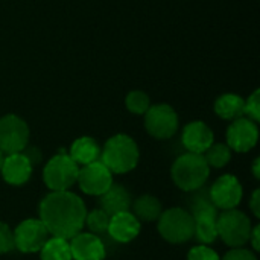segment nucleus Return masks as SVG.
Returning a JSON list of instances; mask_svg holds the SVG:
<instances>
[{"instance_id": "1", "label": "nucleus", "mask_w": 260, "mask_h": 260, "mask_svg": "<svg viewBox=\"0 0 260 260\" xmlns=\"http://www.w3.org/2000/svg\"><path fill=\"white\" fill-rule=\"evenodd\" d=\"M84 201L73 192H50L40 203V219L52 236L72 239L85 222Z\"/></svg>"}, {"instance_id": "2", "label": "nucleus", "mask_w": 260, "mask_h": 260, "mask_svg": "<svg viewBox=\"0 0 260 260\" xmlns=\"http://www.w3.org/2000/svg\"><path fill=\"white\" fill-rule=\"evenodd\" d=\"M139 155L136 142L126 134H117L107 140L101 151V161L111 174H126L137 166Z\"/></svg>"}, {"instance_id": "3", "label": "nucleus", "mask_w": 260, "mask_h": 260, "mask_svg": "<svg viewBox=\"0 0 260 260\" xmlns=\"http://www.w3.org/2000/svg\"><path fill=\"white\" fill-rule=\"evenodd\" d=\"M210 168L203 154L187 152L180 155L172 165L171 175L174 183L184 192H192L206 184Z\"/></svg>"}, {"instance_id": "4", "label": "nucleus", "mask_w": 260, "mask_h": 260, "mask_svg": "<svg viewBox=\"0 0 260 260\" xmlns=\"http://www.w3.org/2000/svg\"><path fill=\"white\" fill-rule=\"evenodd\" d=\"M195 221L190 212L174 207L161 212L158 218V233L161 238L171 244H184L193 238Z\"/></svg>"}, {"instance_id": "5", "label": "nucleus", "mask_w": 260, "mask_h": 260, "mask_svg": "<svg viewBox=\"0 0 260 260\" xmlns=\"http://www.w3.org/2000/svg\"><path fill=\"white\" fill-rule=\"evenodd\" d=\"M218 238L224 241L232 248H239L250 241L251 221L250 218L236 209L224 210L216 218Z\"/></svg>"}, {"instance_id": "6", "label": "nucleus", "mask_w": 260, "mask_h": 260, "mask_svg": "<svg viewBox=\"0 0 260 260\" xmlns=\"http://www.w3.org/2000/svg\"><path fill=\"white\" fill-rule=\"evenodd\" d=\"M79 165H76L70 155L58 154L47 161L43 171V178L46 186L52 192L69 190L78 180Z\"/></svg>"}, {"instance_id": "7", "label": "nucleus", "mask_w": 260, "mask_h": 260, "mask_svg": "<svg viewBox=\"0 0 260 260\" xmlns=\"http://www.w3.org/2000/svg\"><path fill=\"white\" fill-rule=\"evenodd\" d=\"M29 142V126L27 123L15 116L6 114L0 119V151L8 154L21 152Z\"/></svg>"}, {"instance_id": "8", "label": "nucleus", "mask_w": 260, "mask_h": 260, "mask_svg": "<svg viewBox=\"0 0 260 260\" xmlns=\"http://www.w3.org/2000/svg\"><path fill=\"white\" fill-rule=\"evenodd\" d=\"M145 126L155 139H171L178 128V116L171 105H151L145 113Z\"/></svg>"}, {"instance_id": "9", "label": "nucleus", "mask_w": 260, "mask_h": 260, "mask_svg": "<svg viewBox=\"0 0 260 260\" xmlns=\"http://www.w3.org/2000/svg\"><path fill=\"white\" fill-rule=\"evenodd\" d=\"M76 183L84 193L101 197L111 187L113 174L101 160H96L93 163L84 165L79 169Z\"/></svg>"}, {"instance_id": "10", "label": "nucleus", "mask_w": 260, "mask_h": 260, "mask_svg": "<svg viewBox=\"0 0 260 260\" xmlns=\"http://www.w3.org/2000/svg\"><path fill=\"white\" fill-rule=\"evenodd\" d=\"M14 233V245L21 253H37L43 248L50 233L41 219H26L20 222Z\"/></svg>"}, {"instance_id": "11", "label": "nucleus", "mask_w": 260, "mask_h": 260, "mask_svg": "<svg viewBox=\"0 0 260 260\" xmlns=\"http://www.w3.org/2000/svg\"><path fill=\"white\" fill-rule=\"evenodd\" d=\"M257 139V125L248 117L235 119L227 129V146L236 152H248L256 146Z\"/></svg>"}, {"instance_id": "12", "label": "nucleus", "mask_w": 260, "mask_h": 260, "mask_svg": "<svg viewBox=\"0 0 260 260\" xmlns=\"http://www.w3.org/2000/svg\"><path fill=\"white\" fill-rule=\"evenodd\" d=\"M209 189L213 204L222 210L236 209V206H239L244 195L239 180L235 175H229V174L219 177Z\"/></svg>"}, {"instance_id": "13", "label": "nucleus", "mask_w": 260, "mask_h": 260, "mask_svg": "<svg viewBox=\"0 0 260 260\" xmlns=\"http://www.w3.org/2000/svg\"><path fill=\"white\" fill-rule=\"evenodd\" d=\"M69 244L73 260H104L107 256L102 239L93 233H78Z\"/></svg>"}, {"instance_id": "14", "label": "nucleus", "mask_w": 260, "mask_h": 260, "mask_svg": "<svg viewBox=\"0 0 260 260\" xmlns=\"http://www.w3.org/2000/svg\"><path fill=\"white\" fill-rule=\"evenodd\" d=\"M32 165L30 161L23 155V152L8 154L3 158L2 165V177L8 184L12 186H21L29 181L32 175Z\"/></svg>"}, {"instance_id": "15", "label": "nucleus", "mask_w": 260, "mask_h": 260, "mask_svg": "<svg viewBox=\"0 0 260 260\" xmlns=\"http://www.w3.org/2000/svg\"><path fill=\"white\" fill-rule=\"evenodd\" d=\"M181 142L189 152L204 154L206 149L213 143V131L204 122L195 120L184 126Z\"/></svg>"}, {"instance_id": "16", "label": "nucleus", "mask_w": 260, "mask_h": 260, "mask_svg": "<svg viewBox=\"0 0 260 260\" xmlns=\"http://www.w3.org/2000/svg\"><path fill=\"white\" fill-rule=\"evenodd\" d=\"M107 233L120 244H126L134 241L140 233L139 219L129 212H120L110 216V224Z\"/></svg>"}, {"instance_id": "17", "label": "nucleus", "mask_w": 260, "mask_h": 260, "mask_svg": "<svg viewBox=\"0 0 260 260\" xmlns=\"http://www.w3.org/2000/svg\"><path fill=\"white\" fill-rule=\"evenodd\" d=\"M131 203H133L131 193L123 186L114 184V183L105 193L101 195V200H99L101 209L110 216L120 213V212H128L131 207Z\"/></svg>"}, {"instance_id": "18", "label": "nucleus", "mask_w": 260, "mask_h": 260, "mask_svg": "<svg viewBox=\"0 0 260 260\" xmlns=\"http://www.w3.org/2000/svg\"><path fill=\"white\" fill-rule=\"evenodd\" d=\"M70 158L76 165H88L96 161L101 157V148L98 142L91 137H79L72 143L70 148Z\"/></svg>"}, {"instance_id": "19", "label": "nucleus", "mask_w": 260, "mask_h": 260, "mask_svg": "<svg viewBox=\"0 0 260 260\" xmlns=\"http://www.w3.org/2000/svg\"><path fill=\"white\" fill-rule=\"evenodd\" d=\"M244 104L245 101L239 94L227 93L216 99L215 113L225 120H235L244 116Z\"/></svg>"}, {"instance_id": "20", "label": "nucleus", "mask_w": 260, "mask_h": 260, "mask_svg": "<svg viewBox=\"0 0 260 260\" xmlns=\"http://www.w3.org/2000/svg\"><path fill=\"white\" fill-rule=\"evenodd\" d=\"M131 207H133V215L137 219H142V221H146V222L158 219L161 212H163L161 210V203L152 195L139 197L137 200H134L131 203Z\"/></svg>"}, {"instance_id": "21", "label": "nucleus", "mask_w": 260, "mask_h": 260, "mask_svg": "<svg viewBox=\"0 0 260 260\" xmlns=\"http://www.w3.org/2000/svg\"><path fill=\"white\" fill-rule=\"evenodd\" d=\"M40 256L41 260H73L69 241L56 236H52L46 241L40 250Z\"/></svg>"}, {"instance_id": "22", "label": "nucleus", "mask_w": 260, "mask_h": 260, "mask_svg": "<svg viewBox=\"0 0 260 260\" xmlns=\"http://www.w3.org/2000/svg\"><path fill=\"white\" fill-rule=\"evenodd\" d=\"M216 218H218V216H200V218H193V221H195V232H193V236H195L203 245L213 244V242L218 239Z\"/></svg>"}, {"instance_id": "23", "label": "nucleus", "mask_w": 260, "mask_h": 260, "mask_svg": "<svg viewBox=\"0 0 260 260\" xmlns=\"http://www.w3.org/2000/svg\"><path fill=\"white\" fill-rule=\"evenodd\" d=\"M209 168H224L232 158V149L224 143H212L203 154Z\"/></svg>"}, {"instance_id": "24", "label": "nucleus", "mask_w": 260, "mask_h": 260, "mask_svg": "<svg viewBox=\"0 0 260 260\" xmlns=\"http://www.w3.org/2000/svg\"><path fill=\"white\" fill-rule=\"evenodd\" d=\"M108 224H110V215H107L102 209H96V210H93V212L85 215L84 225H87L93 235H104V233H107Z\"/></svg>"}, {"instance_id": "25", "label": "nucleus", "mask_w": 260, "mask_h": 260, "mask_svg": "<svg viewBox=\"0 0 260 260\" xmlns=\"http://www.w3.org/2000/svg\"><path fill=\"white\" fill-rule=\"evenodd\" d=\"M125 104H126V108L134 114H145L148 111V108L151 107L149 96L145 91H140V90L131 91L126 96Z\"/></svg>"}, {"instance_id": "26", "label": "nucleus", "mask_w": 260, "mask_h": 260, "mask_svg": "<svg viewBox=\"0 0 260 260\" xmlns=\"http://www.w3.org/2000/svg\"><path fill=\"white\" fill-rule=\"evenodd\" d=\"M244 116H248L253 122H259L260 119V91L256 90L248 101L244 104Z\"/></svg>"}, {"instance_id": "27", "label": "nucleus", "mask_w": 260, "mask_h": 260, "mask_svg": "<svg viewBox=\"0 0 260 260\" xmlns=\"http://www.w3.org/2000/svg\"><path fill=\"white\" fill-rule=\"evenodd\" d=\"M14 248V233L11 232L8 224L0 221V254H6Z\"/></svg>"}, {"instance_id": "28", "label": "nucleus", "mask_w": 260, "mask_h": 260, "mask_svg": "<svg viewBox=\"0 0 260 260\" xmlns=\"http://www.w3.org/2000/svg\"><path fill=\"white\" fill-rule=\"evenodd\" d=\"M187 260H221L218 253L215 250H212L207 245H198L193 247L189 254H187Z\"/></svg>"}, {"instance_id": "29", "label": "nucleus", "mask_w": 260, "mask_h": 260, "mask_svg": "<svg viewBox=\"0 0 260 260\" xmlns=\"http://www.w3.org/2000/svg\"><path fill=\"white\" fill-rule=\"evenodd\" d=\"M222 260H257V259H256V256H254V253H253V251H250V250H245V248L239 247V248H233V250H230V251L224 256V259Z\"/></svg>"}, {"instance_id": "30", "label": "nucleus", "mask_w": 260, "mask_h": 260, "mask_svg": "<svg viewBox=\"0 0 260 260\" xmlns=\"http://www.w3.org/2000/svg\"><path fill=\"white\" fill-rule=\"evenodd\" d=\"M23 155L30 161V165L32 166H35V165H38L40 161H41V151L38 149V148H35V146H26L23 151Z\"/></svg>"}, {"instance_id": "31", "label": "nucleus", "mask_w": 260, "mask_h": 260, "mask_svg": "<svg viewBox=\"0 0 260 260\" xmlns=\"http://www.w3.org/2000/svg\"><path fill=\"white\" fill-rule=\"evenodd\" d=\"M250 207H251V210H253L254 216H256V218H259L260 216V190L259 189H256V190L253 192V197H251V201H250Z\"/></svg>"}, {"instance_id": "32", "label": "nucleus", "mask_w": 260, "mask_h": 260, "mask_svg": "<svg viewBox=\"0 0 260 260\" xmlns=\"http://www.w3.org/2000/svg\"><path fill=\"white\" fill-rule=\"evenodd\" d=\"M250 241H251V247L254 251H259L260 248V227L256 225L254 229H251V233H250Z\"/></svg>"}, {"instance_id": "33", "label": "nucleus", "mask_w": 260, "mask_h": 260, "mask_svg": "<svg viewBox=\"0 0 260 260\" xmlns=\"http://www.w3.org/2000/svg\"><path fill=\"white\" fill-rule=\"evenodd\" d=\"M259 168H260V160L259 158H256V160H254V163H253V174H254V178H257V180L260 178Z\"/></svg>"}, {"instance_id": "34", "label": "nucleus", "mask_w": 260, "mask_h": 260, "mask_svg": "<svg viewBox=\"0 0 260 260\" xmlns=\"http://www.w3.org/2000/svg\"><path fill=\"white\" fill-rule=\"evenodd\" d=\"M3 158H5V154L0 151V169H2V165H3Z\"/></svg>"}]
</instances>
